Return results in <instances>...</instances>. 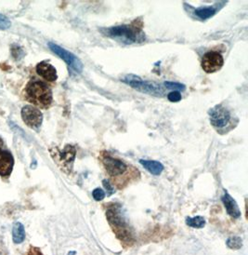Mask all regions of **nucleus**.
<instances>
[{
	"label": "nucleus",
	"mask_w": 248,
	"mask_h": 255,
	"mask_svg": "<svg viewBox=\"0 0 248 255\" xmlns=\"http://www.w3.org/2000/svg\"><path fill=\"white\" fill-rule=\"evenodd\" d=\"M11 21L7 16L0 14V29L7 30L11 27Z\"/></svg>",
	"instance_id": "nucleus-21"
},
{
	"label": "nucleus",
	"mask_w": 248,
	"mask_h": 255,
	"mask_svg": "<svg viewBox=\"0 0 248 255\" xmlns=\"http://www.w3.org/2000/svg\"><path fill=\"white\" fill-rule=\"evenodd\" d=\"M182 93L180 91H171L170 93H168L167 95V99L168 101L172 102V103H177L180 102L182 100Z\"/></svg>",
	"instance_id": "nucleus-23"
},
{
	"label": "nucleus",
	"mask_w": 248,
	"mask_h": 255,
	"mask_svg": "<svg viewBox=\"0 0 248 255\" xmlns=\"http://www.w3.org/2000/svg\"><path fill=\"white\" fill-rule=\"evenodd\" d=\"M27 100L36 107L48 108L52 103V91L42 81H31L25 88Z\"/></svg>",
	"instance_id": "nucleus-2"
},
{
	"label": "nucleus",
	"mask_w": 248,
	"mask_h": 255,
	"mask_svg": "<svg viewBox=\"0 0 248 255\" xmlns=\"http://www.w3.org/2000/svg\"><path fill=\"white\" fill-rule=\"evenodd\" d=\"M165 84V87L168 90H172L174 91H182L186 87L184 84H182V83H178V82H171V81H166L164 83Z\"/></svg>",
	"instance_id": "nucleus-19"
},
{
	"label": "nucleus",
	"mask_w": 248,
	"mask_h": 255,
	"mask_svg": "<svg viewBox=\"0 0 248 255\" xmlns=\"http://www.w3.org/2000/svg\"><path fill=\"white\" fill-rule=\"evenodd\" d=\"M36 73L42 76L44 79L50 82H53L58 78L56 68L48 62H41L36 65Z\"/></svg>",
	"instance_id": "nucleus-12"
},
{
	"label": "nucleus",
	"mask_w": 248,
	"mask_h": 255,
	"mask_svg": "<svg viewBox=\"0 0 248 255\" xmlns=\"http://www.w3.org/2000/svg\"><path fill=\"white\" fill-rule=\"evenodd\" d=\"M92 197L96 201H100L105 198V192L101 188H96L92 192Z\"/></svg>",
	"instance_id": "nucleus-22"
},
{
	"label": "nucleus",
	"mask_w": 248,
	"mask_h": 255,
	"mask_svg": "<svg viewBox=\"0 0 248 255\" xmlns=\"http://www.w3.org/2000/svg\"><path fill=\"white\" fill-rule=\"evenodd\" d=\"M224 64L222 55L216 52H208L203 56L201 65L203 70L207 74H212L220 70Z\"/></svg>",
	"instance_id": "nucleus-8"
},
{
	"label": "nucleus",
	"mask_w": 248,
	"mask_h": 255,
	"mask_svg": "<svg viewBox=\"0 0 248 255\" xmlns=\"http://www.w3.org/2000/svg\"><path fill=\"white\" fill-rule=\"evenodd\" d=\"M3 141L0 138V175L9 176L13 170L14 159L9 150H4Z\"/></svg>",
	"instance_id": "nucleus-11"
},
{
	"label": "nucleus",
	"mask_w": 248,
	"mask_h": 255,
	"mask_svg": "<svg viewBox=\"0 0 248 255\" xmlns=\"http://www.w3.org/2000/svg\"><path fill=\"white\" fill-rule=\"evenodd\" d=\"M101 161L104 169L113 178H117L129 170V166L124 161L114 158L109 154H103L101 157Z\"/></svg>",
	"instance_id": "nucleus-6"
},
{
	"label": "nucleus",
	"mask_w": 248,
	"mask_h": 255,
	"mask_svg": "<svg viewBox=\"0 0 248 255\" xmlns=\"http://www.w3.org/2000/svg\"><path fill=\"white\" fill-rule=\"evenodd\" d=\"M106 216L108 219L109 223L112 226H116V229L118 230V236L120 239H125L126 237H130V233L127 230V223L125 222L122 213H121V209L120 206H113L109 209L106 213Z\"/></svg>",
	"instance_id": "nucleus-5"
},
{
	"label": "nucleus",
	"mask_w": 248,
	"mask_h": 255,
	"mask_svg": "<svg viewBox=\"0 0 248 255\" xmlns=\"http://www.w3.org/2000/svg\"><path fill=\"white\" fill-rule=\"evenodd\" d=\"M22 118L23 122L33 129L37 130L42 125L43 115L36 107L26 106L22 109Z\"/></svg>",
	"instance_id": "nucleus-9"
},
{
	"label": "nucleus",
	"mask_w": 248,
	"mask_h": 255,
	"mask_svg": "<svg viewBox=\"0 0 248 255\" xmlns=\"http://www.w3.org/2000/svg\"><path fill=\"white\" fill-rule=\"evenodd\" d=\"M226 244L231 250H240L243 247V240L239 237H231L228 238Z\"/></svg>",
	"instance_id": "nucleus-18"
},
{
	"label": "nucleus",
	"mask_w": 248,
	"mask_h": 255,
	"mask_svg": "<svg viewBox=\"0 0 248 255\" xmlns=\"http://www.w3.org/2000/svg\"><path fill=\"white\" fill-rule=\"evenodd\" d=\"M49 47L57 56H59L61 59H63L72 69H74L77 73L82 72L83 64L81 63V61L76 57L75 54L66 51L64 48L56 45L54 43H49Z\"/></svg>",
	"instance_id": "nucleus-7"
},
{
	"label": "nucleus",
	"mask_w": 248,
	"mask_h": 255,
	"mask_svg": "<svg viewBox=\"0 0 248 255\" xmlns=\"http://www.w3.org/2000/svg\"><path fill=\"white\" fill-rule=\"evenodd\" d=\"M186 224L194 227V228H203L205 227V220L202 216H195V217H187Z\"/></svg>",
	"instance_id": "nucleus-17"
},
{
	"label": "nucleus",
	"mask_w": 248,
	"mask_h": 255,
	"mask_svg": "<svg viewBox=\"0 0 248 255\" xmlns=\"http://www.w3.org/2000/svg\"><path fill=\"white\" fill-rule=\"evenodd\" d=\"M106 36L124 44H136L145 41V34L136 24H122L101 29Z\"/></svg>",
	"instance_id": "nucleus-1"
},
{
	"label": "nucleus",
	"mask_w": 248,
	"mask_h": 255,
	"mask_svg": "<svg viewBox=\"0 0 248 255\" xmlns=\"http://www.w3.org/2000/svg\"><path fill=\"white\" fill-rule=\"evenodd\" d=\"M221 200L226 208L227 213L231 217L234 219H238L241 217V211L238 207L237 203L229 195V193H224V195L221 198Z\"/></svg>",
	"instance_id": "nucleus-13"
},
{
	"label": "nucleus",
	"mask_w": 248,
	"mask_h": 255,
	"mask_svg": "<svg viewBox=\"0 0 248 255\" xmlns=\"http://www.w3.org/2000/svg\"><path fill=\"white\" fill-rule=\"evenodd\" d=\"M219 11L218 5L209 6V7H202L194 10V15L201 20H206L213 17L217 11Z\"/></svg>",
	"instance_id": "nucleus-14"
},
{
	"label": "nucleus",
	"mask_w": 248,
	"mask_h": 255,
	"mask_svg": "<svg viewBox=\"0 0 248 255\" xmlns=\"http://www.w3.org/2000/svg\"><path fill=\"white\" fill-rule=\"evenodd\" d=\"M51 156L53 157L55 161L65 172H70L73 168V163L76 158V148L73 146H66L63 150L50 151Z\"/></svg>",
	"instance_id": "nucleus-4"
},
{
	"label": "nucleus",
	"mask_w": 248,
	"mask_h": 255,
	"mask_svg": "<svg viewBox=\"0 0 248 255\" xmlns=\"http://www.w3.org/2000/svg\"><path fill=\"white\" fill-rule=\"evenodd\" d=\"M102 184H103V186L105 187V189H106V191H107V195H108V197H110L111 195H113L114 193H115V188L111 185V182H109V180H103L102 181Z\"/></svg>",
	"instance_id": "nucleus-24"
},
{
	"label": "nucleus",
	"mask_w": 248,
	"mask_h": 255,
	"mask_svg": "<svg viewBox=\"0 0 248 255\" xmlns=\"http://www.w3.org/2000/svg\"><path fill=\"white\" fill-rule=\"evenodd\" d=\"M11 54L13 56L14 59L16 60H20L23 56V51L22 48L18 45H12L11 46Z\"/></svg>",
	"instance_id": "nucleus-20"
},
{
	"label": "nucleus",
	"mask_w": 248,
	"mask_h": 255,
	"mask_svg": "<svg viewBox=\"0 0 248 255\" xmlns=\"http://www.w3.org/2000/svg\"><path fill=\"white\" fill-rule=\"evenodd\" d=\"M140 163L152 175H159L164 170V165L159 161L140 160Z\"/></svg>",
	"instance_id": "nucleus-15"
},
{
	"label": "nucleus",
	"mask_w": 248,
	"mask_h": 255,
	"mask_svg": "<svg viewBox=\"0 0 248 255\" xmlns=\"http://www.w3.org/2000/svg\"><path fill=\"white\" fill-rule=\"evenodd\" d=\"M12 239L15 244H20L25 239V229L22 223H14L12 228Z\"/></svg>",
	"instance_id": "nucleus-16"
},
{
	"label": "nucleus",
	"mask_w": 248,
	"mask_h": 255,
	"mask_svg": "<svg viewBox=\"0 0 248 255\" xmlns=\"http://www.w3.org/2000/svg\"><path fill=\"white\" fill-rule=\"evenodd\" d=\"M210 122L213 127L216 128H223L227 127L231 120V114L225 107L222 106H216L212 107L209 112Z\"/></svg>",
	"instance_id": "nucleus-10"
},
{
	"label": "nucleus",
	"mask_w": 248,
	"mask_h": 255,
	"mask_svg": "<svg viewBox=\"0 0 248 255\" xmlns=\"http://www.w3.org/2000/svg\"><path fill=\"white\" fill-rule=\"evenodd\" d=\"M123 81L127 83L128 85L132 87L133 89L139 91L140 92L147 93L150 95L159 96L161 97L163 95L162 87L156 83H153L151 81L143 80L139 76L136 75H127L125 78H123Z\"/></svg>",
	"instance_id": "nucleus-3"
}]
</instances>
